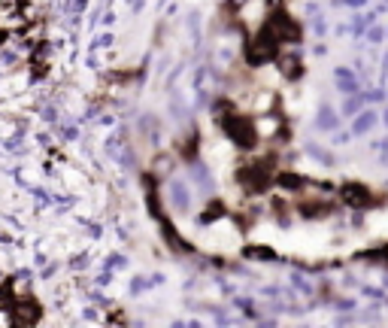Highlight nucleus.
<instances>
[{"instance_id": "1", "label": "nucleus", "mask_w": 388, "mask_h": 328, "mask_svg": "<svg viewBox=\"0 0 388 328\" xmlns=\"http://www.w3.org/2000/svg\"><path fill=\"white\" fill-rule=\"evenodd\" d=\"M224 128H227V134L234 137L240 146H255V125L249 122V119H243V116H227L224 119Z\"/></svg>"}, {"instance_id": "2", "label": "nucleus", "mask_w": 388, "mask_h": 328, "mask_svg": "<svg viewBox=\"0 0 388 328\" xmlns=\"http://www.w3.org/2000/svg\"><path fill=\"white\" fill-rule=\"evenodd\" d=\"M346 201L352 207H367V204H373V195L364 186H346Z\"/></svg>"}, {"instance_id": "3", "label": "nucleus", "mask_w": 388, "mask_h": 328, "mask_svg": "<svg viewBox=\"0 0 388 328\" xmlns=\"http://www.w3.org/2000/svg\"><path fill=\"white\" fill-rule=\"evenodd\" d=\"M373 122H376V116H373V113H364V116H361V119L352 125V131H355V134H364V131H367Z\"/></svg>"}]
</instances>
